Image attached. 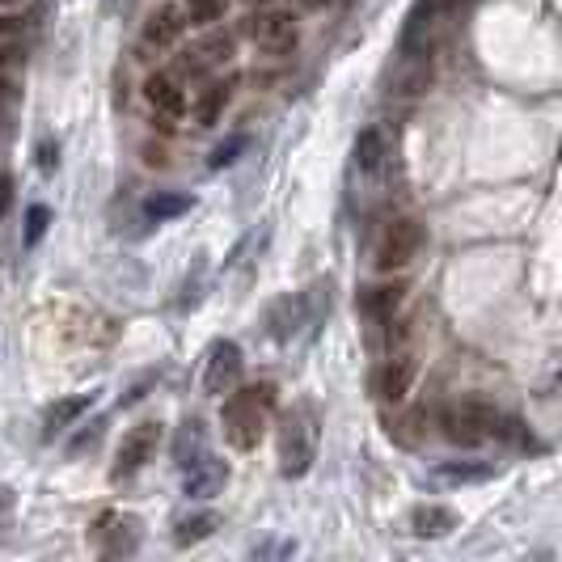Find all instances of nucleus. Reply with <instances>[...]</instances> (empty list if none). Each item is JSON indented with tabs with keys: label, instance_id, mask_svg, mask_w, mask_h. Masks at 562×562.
I'll list each match as a JSON object with an SVG mask.
<instances>
[{
	"label": "nucleus",
	"instance_id": "f257e3e1",
	"mask_svg": "<svg viewBox=\"0 0 562 562\" xmlns=\"http://www.w3.org/2000/svg\"><path fill=\"white\" fill-rule=\"evenodd\" d=\"M276 385L271 380H258V385H242L237 394L229 389L224 410H220V423H224V440L237 448V453H250L258 448V440L267 436V423L276 414Z\"/></svg>",
	"mask_w": 562,
	"mask_h": 562
},
{
	"label": "nucleus",
	"instance_id": "f03ea898",
	"mask_svg": "<svg viewBox=\"0 0 562 562\" xmlns=\"http://www.w3.org/2000/svg\"><path fill=\"white\" fill-rule=\"evenodd\" d=\"M233 51H237V38L229 31H203V38L199 43H190V47H183L178 56H174V77L187 85V81H203V77H212L216 68H224V63L233 60Z\"/></svg>",
	"mask_w": 562,
	"mask_h": 562
},
{
	"label": "nucleus",
	"instance_id": "7ed1b4c3",
	"mask_svg": "<svg viewBox=\"0 0 562 562\" xmlns=\"http://www.w3.org/2000/svg\"><path fill=\"white\" fill-rule=\"evenodd\" d=\"M313 457H317V414H313V407H296L283 419V436H280L283 478H305Z\"/></svg>",
	"mask_w": 562,
	"mask_h": 562
},
{
	"label": "nucleus",
	"instance_id": "20e7f679",
	"mask_svg": "<svg viewBox=\"0 0 562 562\" xmlns=\"http://www.w3.org/2000/svg\"><path fill=\"white\" fill-rule=\"evenodd\" d=\"M423 224L414 216H402V220H389L385 224V233H380V242H376V271L380 276H398V271H407L410 262L419 258V250H423Z\"/></svg>",
	"mask_w": 562,
	"mask_h": 562
},
{
	"label": "nucleus",
	"instance_id": "39448f33",
	"mask_svg": "<svg viewBox=\"0 0 562 562\" xmlns=\"http://www.w3.org/2000/svg\"><path fill=\"white\" fill-rule=\"evenodd\" d=\"M500 423H503L500 410L487 407V402H461V407H448L440 414L444 436L453 440V444H461V448H478V444L495 440L503 432Z\"/></svg>",
	"mask_w": 562,
	"mask_h": 562
},
{
	"label": "nucleus",
	"instance_id": "423d86ee",
	"mask_svg": "<svg viewBox=\"0 0 562 562\" xmlns=\"http://www.w3.org/2000/svg\"><path fill=\"white\" fill-rule=\"evenodd\" d=\"M242 34L250 38L258 51L267 56H292L296 43H301V26H296V13L288 9H258L242 22Z\"/></svg>",
	"mask_w": 562,
	"mask_h": 562
},
{
	"label": "nucleus",
	"instance_id": "0eeeda50",
	"mask_svg": "<svg viewBox=\"0 0 562 562\" xmlns=\"http://www.w3.org/2000/svg\"><path fill=\"white\" fill-rule=\"evenodd\" d=\"M156 444H161V423H156V419H144V423H136V428H131V432L124 436V444H119V453H115L110 482H127V478H136L140 469L153 461Z\"/></svg>",
	"mask_w": 562,
	"mask_h": 562
},
{
	"label": "nucleus",
	"instance_id": "6e6552de",
	"mask_svg": "<svg viewBox=\"0 0 562 562\" xmlns=\"http://www.w3.org/2000/svg\"><path fill=\"white\" fill-rule=\"evenodd\" d=\"M419 385V360L410 351H389V360L376 368V398L385 407H407Z\"/></svg>",
	"mask_w": 562,
	"mask_h": 562
},
{
	"label": "nucleus",
	"instance_id": "1a4fd4ad",
	"mask_svg": "<svg viewBox=\"0 0 562 562\" xmlns=\"http://www.w3.org/2000/svg\"><path fill=\"white\" fill-rule=\"evenodd\" d=\"M144 102H149V110H153L156 119H169V124H178L190 106L187 85H183L174 72H153V77H144Z\"/></svg>",
	"mask_w": 562,
	"mask_h": 562
},
{
	"label": "nucleus",
	"instance_id": "9d476101",
	"mask_svg": "<svg viewBox=\"0 0 562 562\" xmlns=\"http://www.w3.org/2000/svg\"><path fill=\"white\" fill-rule=\"evenodd\" d=\"M242 347L237 343H212V351H208V364H203V389L208 394H216V398H224L237 380H242Z\"/></svg>",
	"mask_w": 562,
	"mask_h": 562
},
{
	"label": "nucleus",
	"instance_id": "9b49d317",
	"mask_svg": "<svg viewBox=\"0 0 562 562\" xmlns=\"http://www.w3.org/2000/svg\"><path fill=\"white\" fill-rule=\"evenodd\" d=\"M183 34H187V22H183V9L169 0V4H161L153 9L149 17H144V47H156V51H169V47H178L183 43Z\"/></svg>",
	"mask_w": 562,
	"mask_h": 562
},
{
	"label": "nucleus",
	"instance_id": "f8f14e48",
	"mask_svg": "<svg viewBox=\"0 0 562 562\" xmlns=\"http://www.w3.org/2000/svg\"><path fill=\"white\" fill-rule=\"evenodd\" d=\"M410 296V283L402 276H389L385 283H373V288H364V296H360V309L368 313L373 321H394V313L407 305Z\"/></svg>",
	"mask_w": 562,
	"mask_h": 562
},
{
	"label": "nucleus",
	"instance_id": "ddd939ff",
	"mask_svg": "<svg viewBox=\"0 0 562 562\" xmlns=\"http://www.w3.org/2000/svg\"><path fill=\"white\" fill-rule=\"evenodd\" d=\"M187 482H183V495L187 500H216L229 482V466L216 461V457H199V461H187Z\"/></svg>",
	"mask_w": 562,
	"mask_h": 562
},
{
	"label": "nucleus",
	"instance_id": "4468645a",
	"mask_svg": "<svg viewBox=\"0 0 562 562\" xmlns=\"http://www.w3.org/2000/svg\"><path fill=\"white\" fill-rule=\"evenodd\" d=\"M237 85H242V77L237 72H229V77H220V81H212L208 90H199V97H195V124L199 127H212L229 110V102L237 97Z\"/></svg>",
	"mask_w": 562,
	"mask_h": 562
},
{
	"label": "nucleus",
	"instance_id": "2eb2a0df",
	"mask_svg": "<svg viewBox=\"0 0 562 562\" xmlns=\"http://www.w3.org/2000/svg\"><path fill=\"white\" fill-rule=\"evenodd\" d=\"M351 156H355V169L373 178L376 169L385 165V156H389V153H385V131H380V127H364V131L355 136V149H351Z\"/></svg>",
	"mask_w": 562,
	"mask_h": 562
},
{
	"label": "nucleus",
	"instance_id": "dca6fc26",
	"mask_svg": "<svg viewBox=\"0 0 562 562\" xmlns=\"http://www.w3.org/2000/svg\"><path fill=\"white\" fill-rule=\"evenodd\" d=\"M94 407V394H77V398H63L56 407L47 410V436H56V432H68L85 410Z\"/></svg>",
	"mask_w": 562,
	"mask_h": 562
},
{
	"label": "nucleus",
	"instance_id": "f3484780",
	"mask_svg": "<svg viewBox=\"0 0 562 562\" xmlns=\"http://www.w3.org/2000/svg\"><path fill=\"white\" fill-rule=\"evenodd\" d=\"M178 9L187 31H212L216 22H224V0H183Z\"/></svg>",
	"mask_w": 562,
	"mask_h": 562
},
{
	"label": "nucleus",
	"instance_id": "a211bd4d",
	"mask_svg": "<svg viewBox=\"0 0 562 562\" xmlns=\"http://www.w3.org/2000/svg\"><path fill=\"white\" fill-rule=\"evenodd\" d=\"M453 525H457V516L448 507H419L414 512V532L419 537H444Z\"/></svg>",
	"mask_w": 562,
	"mask_h": 562
},
{
	"label": "nucleus",
	"instance_id": "6ab92c4d",
	"mask_svg": "<svg viewBox=\"0 0 562 562\" xmlns=\"http://www.w3.org/2000/svg\"><path fill=\"white\" fill-rule=\"evenodd\" d=\"M216 516L212 512H203V516H190V520H178V532H174V541L178 546H199V541H208L212 532H216Z\"/></svg>",
	"mask_w": 562,
	"mask_h": 562
},
{
	"label": "nucleus",
	"instance_id": "aec40b11",
	"mask_svg": "<svg viewBox=\"0 0 562 562\" xmlns=\"http://www.w3.org/2000/svg\"><path fill=\"white\" fill-rule=\"evenodd\" d=\"M183 212H190V199H187V195H153V199L144 203V216L156 220V224H165V220L183 216Z\"/></svg>",
	"mask_w": 562,
	"mask_h": 562
},
{
	"label": "nucleus",
	"instance_id": "412c9836",
	"mask_svg": "<svg viewBox=\"0 0 562 562\" xmlns=\"http://www.w3.org/2000/svg\"><path fill=\"white\" fill-rule=\"evenodd\" d=\"M47 229H51V208L47 203H31V212H26V250H34L47 237Z\"/></svg>",
	"mask_w": 562,
	"mask_h": 562
},
{
	"label": "nucleus",
	"instance_id": "4be33fe9",
	"mask_svg": "<svg viewBox=\"0 0 562 562\" xmlns=\"http://www.w3.org/2000/svg\"><path fill=\"white\" fill-rule=\"evenodd\" d=\"M246 144H250L246 136H229L224 144H216V149H212V161H208V165H212V169H224V165H233V161H237V153H246Z\"/></svg>",
	"mask_w": 562,
	"mask_h": 562
},
{
	"label": "nucleus",
	"instance_id": "5701e85b",
	"mask_svg": "<svg viewBox=\"0 0 562 562\" xmlns=\"http://www.w3.org/2000/svg\"><path fill=\"white\" fill-rule=\"evenodd\" d=\"M440 473L453 478V482H478V478H491L495 466H444Z\"/></svg>",
	"mask_w": 562,
	"mask_h": 562
},
{
	"label": "nucleus",
	"instance_id": "b1692460",
	"mask_svg": "<svg viewBox=\"0 0 562 562\" xmlns=\"http://www.w3.org/2000/svg\"><path fill=\"white\" fill-rule=\"evenodd\" d=\"M56 165H60V144H56V140H43V144H38V169L51 174Z\"/></svg>",
	"mask_w": 562,
	"mask_h": 562
},
{
	"label": "nucleus",
	"instance_id": "393cba45",
	"mask_svg": "<svg viewBox=\"0 0 562 562\" xmlns=\"http://www.w3.org/2000/svg\"><path fill=\"white\" fill-rule=\"evenodd\" d=\"M144 165H169V153L161 144H144Z\"/></svg>",
	"mask_w": 562,
	"mask_h": 562
},
{
	"label": "nucleus",
	"instance_id": "a878e982",
	"mask_svg": "<svg viewBox=\"0 0 562 562\" xmlns=\"http://www.w3.org/2000/svg\"><path fill=\"white\" fill-rule=\"evenodd\" d=\"M17 31H22V17H13V13H0V38H13Z\"/></svg>",
	"mask_w": 562,
	"mask_h": 562
},
{
	"label": "nucleus",
	"instance_id": "bb28decb",
	"mask_svg": "<svg viewBox=\"0 0 562 562\" xmlns=\"http://www.w3.org/2000/svg\"><path fill=\"white\" fill-rule=\"evenodd\" d=\"M13 60H17V47L13 43H0V68H9Z\"/></svg>",
	"mask_w": 562,
	"mask_h": 562
},
{
	"label": "nucleus",
	"instance_id": "cd10ccee",
	"mask_svg": "<svg viewBox=\"0 0 562 562\" xmlns=\"http://www.w3.org/2000/svg\"><path fill=\"white\" fill-rule=\"evenodd\" d=\"M13 94V85H9V77H0V102Z\"/></svg>",
	"mask_w": 562,
	"mask_h": 562
},
{
	"label": "nucleus",
	"instance_id": "c85d7f7f",
	"mask_svg": "<svg viewBox=\"0 0 562 562\" xmlns=\"http://www.w3.org/2000/svg\"><path fill=\"white\" fill-rule=\"evenodd\" d=\"M250 4H271V0H250Z\"/></svg>",
	"mask_w": 562,
	"mask_h": 562
}]
</instances>
